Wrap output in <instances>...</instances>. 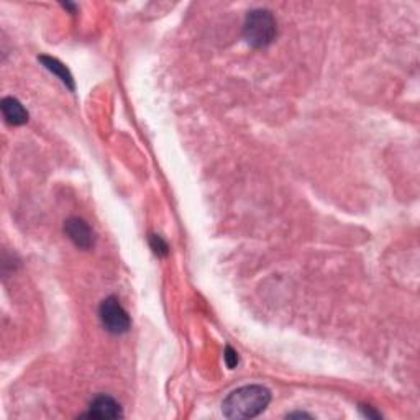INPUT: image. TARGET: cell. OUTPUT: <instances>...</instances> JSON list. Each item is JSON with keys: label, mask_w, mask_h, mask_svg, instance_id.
<instances>
[{"label": "cell", "mask_w": 420, "mask_h": 420, "mask_svg": "<svg viewBox=\"0 0 420 420\" xmlns=\"http://www.w3.org/2000/svg\"><path fill=\"white\" fill-rule=\"evenodd\" d=\"M99 317L104 329L114 335L125 334L132 327L130 317H128L127 310L122 307L120 301L115 296H110L102 301L99 307Z\"/></svg>", "instance_id": "cell-3"}, {"label": "cell", "mask_w": 420, "mask_h": 420, "mask_svg": "<svg viewBox=\"0 0 420 420\" xmlns=\"http://www.w3.org/2000/svg\"><path fill=\"white\" fill-rule=\"evenodd\" d=\"M223 360H225V363H227V366L230 368V370H235V368H237V365H238V353L235 351L232 346H227L223 351Z\"/></svg>", "instance_id": "cell-9"}, {"label": "cell", "mask_w": 420, "mask_h": 420, "mask_svg": "<svg viewBox=\"0 0 420 420\" xmlns=\"http://www.w3.org/2000/svg\"><path fill=\"white\" fill-rule=\"evenodd\" d=\"M150 243H151L153 252H155L158 256H166L168 255V243L160 237V235H153Z\"/></svg>", "instance_id": "cell-8"}, {"label": "cell", "mask_w": 420, "mask_h": 420, "mask_svg": "<svg viewBox=\"0 0 420 420\" xmlns=\"http://www.w3.org/2000/svg\"><path fill=\"white\" fill-rule=\"evenodd\" d=\"M124 416L122 414L120 404L112 399L110 396H97L94 401L91 402L89 412L84 414V417H92V419H119Z\"/></svg>", "instance_id": "cell-5"}, {"label": "cell", "mask_w": 420, "mask_h": 420, "mask_svg": "<svg viewBox=\"0 0 420 420\" xmlns=\"http://www.w3.org/2000/svg\"><path fill=\"white\" fill-rule=\"evenodd\" d=\"M40 61H42L43 66L48 71H51L56 78H58L61 83H63L66 87H68L69 91H74V79H73V74L69 73V69L66 68V66L61 63L59 59L56 58H51V56H40Z\"/></svg>", "instance_id": "cell-7"}, {"label": "cell", "mask_w": 420, "mask_h": 420, "mask_svg": "<svg viewBox=\"0 0 420 420\" xmlns=\"http://www.w3.org/2000/svg\"><path fill=\"white\" fill-rule=\"evenodd\" d=\"M363 411H365V416L368 417H379L378 412H373V409L370 406H361Z\"/></svg>", "instance_id": "cell-10"}, {"label": "cell", "mask_w": 420, "mask_h": 420, "mask_svg": "<svg viewBox=\"0 0 420 420\" xmlns=\"http://www.w3.org/2000/svg\"><path fill=\"white\" fill-rule=\"evenodd\" d=\"M0 109H2V115L8 125L18 127L28 122V112L25 110V107L15 97H5V99H2Z\"/></svg>", "instance_id": "cell-6"}, {"label": "cell", "mask_w": 420, "mask_h": 420, "mask_svg": "<svg viewBox=\"0 0 420 420\" xmlns=\"http://www.w3.org/2000/svg\"><path fill=\"white\" fill-rule=\"evenodd\" d=\"M243 37L253 48H264L276 37V20L266 8H256L248 12L243 25Z\"/></svg>", "instance_id": "cell-2"}, {"label": "cell", "mask_w": 420, "mask_h": 420, "mask_svg": "<svg viewBox=\"0 0 420 420\" xmlns=\"http://www.w3.org/2000/svg\"><path fill=\"white\" fill-rule=\"evenodd\" d=\"M271 402V392L263 386H243L230 392L222 404L223 416L228 419H253Z\"/></svg>", "instance_id": "cell-1"}, {"label": "cell", "mask_w": 420, "mask_h": 420, "mask_svg": "<svg viewBox=\"0 0 420 420\" xmlns=\"http://www.w3.org/2000/svg\"><path fill=\"white\" fill-rule=\"evenodd\" d=\"M64 233L78 248L89 250L94 245V232L86 220L79 217L68 218L64 223Z\"/></svg>", "instance_id": "cell-4"}]
</instances>
